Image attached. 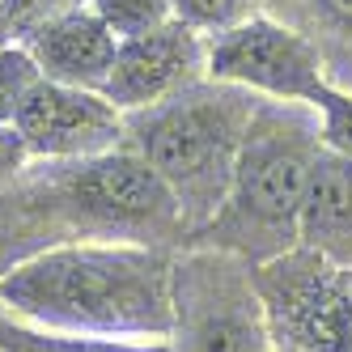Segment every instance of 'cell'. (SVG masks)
Masks as SVG:
<instances>
[{
  "label": "cell",
  "instance_id": "obj_1",
  "mask_svg": "<svg viewBox=\"0 0 352 352\" xmlns=\"http://www.w3.org/2000/svg\"><path fill=\"white\" fill-rule=\"evenodd\" d=\"M0 310L52 331L170 340L174 263L144 242L81 238L47 246L0 276Z\"/></svg>",
  "mask_w": 352,
  "mask_h": 352
},
{
  "label": "cell",
  "instance_id": "obj_2",
  "mask_svg": "<svg viewBox=\"0 0 352 352\" xmlns=\"http://www.w3.org/2000/svg\"><path fill=\"white\" fill-rule=\"evenodd\" d=\"M322 153L318 111L259 98L225 204L208 230L230 255L272 263L301 242V204Z\"/></svg>",
  "mask_w": 352,
  "mask_h": 352
},
{
  "label": "cell",
  "instance_id": "obj_3",
  "mask_svg": "<svg viewBox=\"0 0 352 352\" xmlns=\"http://www.w3.org/2000/svg\"><path fill=\"white\" fill-rule=\"evenodd\" d=\"M255 102L259 98L238 85L195 81L166 102L128 115V148L162 174L191 230H208L221 212Z\"/></svg>",
  "mask_w": 352,
  "mask_h": 352
},
{
  "label": "cell",
  "instance_id": "obj_4",
  "mask_svg": "<svg viewBox=\"0 0 352 352\" xmlns=\"http://www.w3.org/2000/svg\"><path fill=\"white\" fill-rule=\"evenodd\" d=\"M170 352H276L259 285L242 280L230 255L174 263Z\"/></svg>",
  "mask_w": 352,
  "mask_h": 352
},
{
  "label": "cell",
  "instance_id": "obj_5",
  "mask_svg": "<svg viewBox=\"0 0 352 352\" xmlns=\"http://www.w3.org/2000/svg\"><path fill=\"white\" fill-rule=\"evenodd\" d=\"M64 204L81 225H94L107 242H144L183 225L179 199L136 148H111L72 162L64 179Z\"/></svg>",
  "mask_w": 352,
  "mask_h": 352
},
{
  "label": "cell",
  "instance_id": "obj_6",
  "mask_svg": "<svg viewBox=\"0 0 352 352\" xmlns=\"http://www.w3.org/2000/svg\"><path fill=\"white\" fill-rule=\"evenodd\" d=\"M255 285L276 352H352V267L306 250V259H272Z\"/></svg>",
  "mask_w": 352,
  "mask_h": 352
},
{
  "label": "cell",
  "instance_id": "obj_7",
  "mask_svg": "<svg viewBox=\"0 0 352 352\" xmlns=\"http://www.w3.org/2000/svg\"><path fill=\"white\" fill-rule=\"evenodd\" d=\"M208 81L306 107H314L318 89L327 85L322 52L272 13H250L246 21L208 38Z\"/></svg>",
  "mask_w": 352,
  "mask_h": 352
},
{
  "label": "cell",
  "instance_id": "obj_8",
  "mask_svg": "<svg viewBox=\"0 0 352 352\" xmlns=\"http://www.w3.org/2000/svg\"><path fill=\"white\" fill-rule=\"evenodd\" d=\"M13 128L26 140L30 157L85 162L98 153H111V148L128 140V115L98 89L60 85V81L38 77L30 94L21 98Z\"/></svg>",
  "mask_w": 352,
  "mask_h": 352
},
{
  "label": "cell",
  "instance_id": "obj_9",
  "mask_svg": "<svg viewBox=\"0 0 352 352\" xmlns=\"http://www.w3.org/2000/svg\"><path fill=\"white\" fill-rule=\"evenodd\" d=\"M199 77H208V43L183 21H166V26L119 38V52L111 64V77L102 94L111 102L132 115L144 107H157L166 98L183 94Z\"/></svg>",
  "mask_w": 352,
  "mask_h": 352
},
{
  "label": "cell",
  "instance_id": "obj_10",
  "mask_svg": "<svg viewBox=\"0 0 352 352\" xmlns=\"http://www.w3.org/2000/svg\"><path fill=\"white\" fill-rule=\"evenodd\" d=\"M21 47L30 52V60L38 64V72L47 81L102 94V85L111 77V64H115V52H119V38L81 0V5H64L56 13L38 17L30 26V38Z\"/></svg>",
  "mask_w": 352,
  "mask_h": 352
},
{
  "label": "cell",
  "instance_id": "obj_11",
  "mask_svg": "<svg viewBox=\"0 0 352 352\" xmlns=\"http://www.w3.org/2000/svg\"><path fill=\"white\" fill-rule=\"evenodd\" d=\"M301 246L322 263L352 267V157L331 153L327 144L301 204Z\"/></svg>",
  "mask_w": 352,
  "mask_h": 352
},
{
  "label": "cell",
  "instance_id": "obj_12",
  "mask_svg": "<svg viewBox=\"0 0 352 352\" xmlns=\"http://www.w3.org/2000/svg\"><path fill=\"white\" fill-rule=\"evenodd\" d=\"M0 352H170V340H107V336L52 331V327L0 310Z\"/></svg>",
  "mask_w": 352,
  "mask_h": 352
},
{
  "label": "cell",
  "instance_id": "obj_13",
  "mask_svg": "<svg viewBox=\"0 0 352 352\" xmlns=\"http://www.w3.org/2000/svg\"><path fill=\"white\" fill-rule=\"evenodd\" d=\"M276 5H285V26L306 34L314 47L318 38L352 47V0H276Z\"/></svg>",
  "mask_w": 352,
  "mask_h": 352
},
{
  "label": "cell",
  "instance_id": "obj_14",
  "mask_svg": "<svg viewBox=\"0 0 352 352\" xmlns=\"http://www.w3.org/2000/svg\"><path fill=\"white\" fill-rule=\"evenodd\" d=\"M85 5L111 26L115 38H132V34H148L166 26L170 17V0H85Z\"/></svg>",
  "mask_w": 352,
  "mask_h": 352
},
{
  "label": "cell",
  "instance_id": "obj_15",
  "mask_svg": "<svg viewBox=\"0 0 352 352\" xmlns=\"http://www.w3.org/2000/svg\"><path fill=\"white\" fill-rule=\"evenodd\" d=\"M170 17L191 26L195 34H221L250 17V0H170Z\"/></svg>",
  "mask_w": 352,
  "mask_h": 352
},
{
  "label": "cell",
  "instance_id": "obj_16",
  "mask_svg": "<svg viewBox=\"0 0 352 352\" xmlns=\"http://www.w3.org/2000/svg\"><path fill=\"white\" fill-rule=\"evenodd\" d=\"M43 77L38 64L30 60L26 47H13V43H0V123H13L21 98L30 94V85Z\"/></svg>",
  "mask_w": 352,
  "mask_h": 352
},
{
  "label": "cell",
  "instance_id": "obj_17",
  "mask_svg": "<svg viewBox=\"0 0 352 352\" xmlns=\"http://www.w3.org/2000/svg\"><path fill=\"white\" fill-rule=\"evenodd\" d=\"M314 111H318V128H322V144L331 153L352 157V94L336 89L327 81L314 98Z\"/></svg>",
  "mask_w": 352,
  "mask_h": 352
},
{
  "label": "cell",
  "instance_id": "obj_18",
  "mask_svg": "<svg viewBox=\"0 0 352 352\" xmlns=\"http://www.w3.org/2000/svg\"><path fill=\"white\" fill-rule=\"evenodd\" d=\"M34 157H30V148L26 140H21V132L13 128V123H0V187H5L17 170H26Z\"/></svg>",
  "mask_w": 352,
  "mask_h": 352
}]
</instances>
